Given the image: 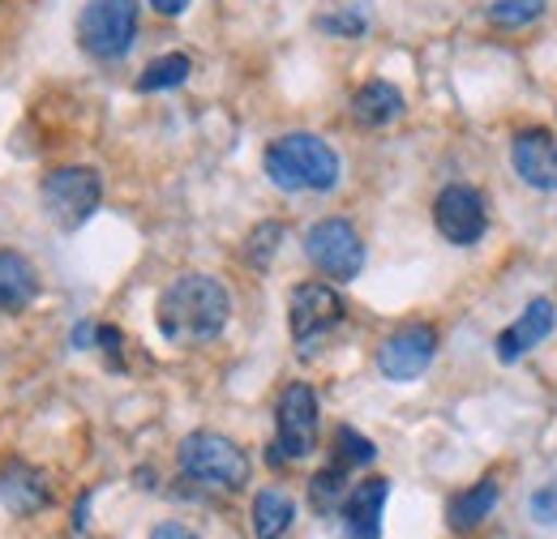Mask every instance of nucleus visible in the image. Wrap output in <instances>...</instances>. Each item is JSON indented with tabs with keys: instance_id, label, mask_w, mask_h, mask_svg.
<instances>
[{
	"instance_id": "15",
	"label": "nucleus",
	"mask_w": 557,
	"mask_h": 539,
	"mask_svg": "<svg viewBox=\"0 0 557 539\" xmlns=\"http://www.w3.org/2000/svg\"><path fill=\"white\" fill-rule=\"evenodd\" d=\"M399 116H404V95H399V86H391L382 77L364 82L351 95V121L364 125V129H382V125H391Z\"/></svg>"
},
{
	"instance_id": "20",
	"label": "nucleus",
	"mask_w": 557,
	"mask_h": 539,
	"mask_svg": "<svg viewBox=\"0 0 557 539\" xmlns=\"http://www.w3.org/2000/svg\"><path fill=\"white\" fill-rule=\"evenodd\" d=\"M344 497H348V467L344 463H331L309 479V505L318 514H339Z\"/></svg>"
},
{
	"instance_id": "14",
	"label": "nucleus",
	"mask_w": 557,
	"mask_h": 539,
	"mask_svg": "<svg viewBox=\"0 0 557 539\" xmlns=\"http://www.w3.org/2000/svg\"><path fill=\"white\" fill-rule=\"evenodd\" d=\"M554 326H557L554 300H532V304L519 313V322L497 335V360H502V364L523 360L532 347H541L545 338L554 335Z\"/></svg>"
},
{
	"instance_id": "4",
	"label": "nucleus",
	"mask_w": 557,
	"mask_h": 539,
	"mask_svg": "<svg viewBox=\"0 0 557 539\" xmlns=\"http://www.w3.org/2000/svg\"><path fill=\"white\" fill-rule=\"evenodd\" d=\"M138 0H86L77 13V43L95 61H121L129 57L138 39Z\"/></svg>"
},
{
	"instance_id": "9",
	"label": "nucleus",
	"mask_w": 557,
	"mask_h": 539,
	"mask_svg": "<svg viewBox=\"0 0 557 539\" xmlns=\"http://www.w3.org/2000/svg\"><path fill=\"white\" fill-rule=\"evenodd\" d=\"M433 227H437L442 240L455 245V249L481 245L488 231V210H485L481 189H472V185H446V189L437 193V202H433Z\"/></svg>"
},
{
	"instance_id": "6",
	"label": "nucleus",
	"mask_w": 557,
	"mask_h": 539,
	"mask_svg": "<svg viewBox=\"0 0 557 539\" xmlns=\"http://www.w3.org/2000/svg\"><path fill=\"white\" fill-rule=\"evenodd\" d=\"M344 296L331 287V283H300L292 287V300H287V326H292V342L296 351L309 360L318 355V347L344 326Z\"/></svg>"
},
{
	"instance_id": "1",
	"label": "nucleus",
	"mask_w": 557,
	"mask_h": 539,
	"mask_svg": "<svg viewBox=\"0 0 557 539\" xmlns=\"http://www.w3.org/2000/svg\"><path fill=\"white\" fill-rule=\"evenodd\" d=\"M232 317V296L214 274H181L163 287L154 304L159 335L176 347H198L223 335Z\"/></svg>"
},
{
	"instance_id": "11",
	"label": "nucleus",
	"mask_w": 557,
	"mask_h": 539,
	"mask_svg": "<svg viewBox=\"0 0 557 539\" xmlns=\"http://www.w3.org/2000/svg\"><path fill=\"white\" fill-rule=\"evenodd\" d=\"M0 505L17 518H35L52 505V488H48V475L39 467H30L26 459H9L0 467Z\"/></svg>"
},
{
	"instance_id": "8",
	"label": "nucleus",
	"mask_w": 557,
	"mask_h": 539,
	"mask_svg": "<svg viewBox=\"0 0 557 539\" xmlns=\"http://www.w3.org/2000/svg\"><path fill=\"white\" fill-rule=\"evenodd\" d=\"M275 450L278 459L296 463V459H309L318 450V394L313 386L305 381H292L275 406Z\"/></svg>"
},
{
	"instance_id": "2",
	"label": "nucleus",
	"mask_w": 557,
	"mask_h": 539,
	"mask_svg": "<svg viewBox=\"0 0 557 539\" xmlns=\"http://www.w3.org/2000/svg\"><path fill=\"white\" fill-rule=\"evenodd\" d=\"M271 185L283 193H331L339 185V154L331 141H322L318 134H283L267 146L262 159Z\"/></svg>"
},
{
	"instance_id": "27",
	"label": "nucleus",
	"mask_w": 557,
	"mask_h": 539,
	"mask_svg": "<svg viewBox=\"0 0 557 539\" xmlns=\"http://www.w3.org/2000/svg\"><path fill=\"white\" fill-rule=\"evenodd\" d=\"M150 539H198V531H189L185 523H159V527L150 531Z\"/></svg>"
},
{
	"instance_id": "24",
	"label": "nucleus",
	"mask_w": 557,
	"mask_h": 539,
	"mask_svg": "<svg viewBox=\"0 0 557 539\" xmlns=\"http://www.w3.org/2000/svg\"><path fill=\"white\" fill-rule=\"evenodd\" d=\"M528 514H532V523H541V527H557V484H545V488L532 492Z\"/></svg>"
},
{
	"instance_id": "17",
	"label": "nucleus",
	"mask_w": 557,
	"mask_h": 539,
	"mask_svg": "<svg viewBox=\"0 0 557 539\" xmlns=\"http://www.w3.org/2000/svg\"><path fill=\"white\" fill-rule=\"evenodd\" d=\"M493 505H497V479H481V484H472L468 492L450 497L446 523H450V531H459V536H463V531H476L488 514H493Z\"/></svg>"
},
{
	"instance_id": "3",
	"label": "nucleus",
	"mask_w": 557,
	"mask_h": 539,
	"mask_svg": "<svg viewBox=\"0 0 557 539\" xmlns=\"http://www.w3.org/2000/svg\"><path fill=\"white\" fill-rule=\"evenodd\" d=\"M176 463H181V475L189 484H202V488H214V492H240L249 484V454L223 437V433H189L176 450Z\"/></svg>"
},
{
	"instance_id": "16",
	"label": "nucleus",
	"mask_w": 557,
	"mask_h": 539,
	"mask_svg": "<svg viewBox=\"0 0 557 539\" xmlns=\"http://www.w3.org/2000/svg\"><path fill=\"white\" fill-rule=\"evenodd\" d=\"M39 296V274L22 253L0 249V313H22Z\"/></svg>"
},
{
	"instance_id": "13",
	"label": "nucleus",
	"mask_w": 557,
	"mask_h": 539,
	"mask_svg": "<svg viewBox=\"0 0 557 539\" xmlns=\"http://www.w3.org/2000/svg\"><path fill=\"white\" fill-rule=\"evenodd\" d=\"M510 163H515V172L523 176V185L545 189V193H554L557 189L554 134H545V129H528V134H519L515 137V146H510Z\"/></svg>"
},
{
	"instance_id": "18",
	"label": "nucleus",
	"mask_w": 557,
	"mask_h": 539,
	"mask_svg": "<svg viewBox=\"0 0 557 539\" xmlns=\"http://www.w3.org/2000/svg\"><path fill=\"white\" fill-rule=\"evenodd\" d=\"M292 518H296V505H292L287 492L262 488V492L253 497V536L258 539H283L287 527H292Z\"/></svg>"
},
{
	"instance_id": "25",
	"label": "nucleus",
	"mask_w": 557,
	"mask_h": 539,
	"mask_svg": "<svg viewBox=\"0 0 557 539\" xmlns=\"http://www.w3.org/2000/svg\"><path fill=\"white\" fill-rule=\"evenodd\" d=\"M318 26L331 30V35H348V39L364 35V17H360V13H335V17H322Z\"/></svg>"
},
{
	"instance_id": "23",
	"label": "nucleus",
	"mask_w": 557,
	"mask_h": 539,
	"mask_svg": "<svg viewBox=\"0 0 557 539\" xmlns=\"http://www.w3.org/2000/svg\"><path fill=\"white\" fill-rule=\"evenodd\" d=\"M545 13V0H493L488 4V22L493 26H528V22H536Z\"/></svg>"
},
{
	"instance_id": "12",
	"label": "nucleus",
	"mask_w": 557,
	"mask_h": 539,
	"mask_svg": "<svg viewBox=\"0 0 557 539\" xmlns=\"http://www.w3.org/2000/svg\"><path fill=\"white\" fill-rule=\"evenodd\" d=\"M386 497H391V479H382V475H373V479L348 488V497H344V505H339L344 539H382V510H386Z\"/></svg>"
},
{
	"instance_id": "29",
	"label": "nucleus",
	"mask_w": 557,
	"mask_h": 539,
	"mask_svg": "<svg viewBox=\"0 0 557 539\" xmlns=\"http://www.w3.org/2000/svg\"><path fill=\"white\" fill-rule=\"evenodd\" d=\"M95 335H99V326H90V322L73 326V347H95Z\"/></svg>"
},
{
	"instance_id": "21",
	"label": "nucleus",
	"mask_w": 557,
	"mask_h": 539,
	"mask_svg": "<svg viewBox=\"0 0 557 539\" xmlns=\"http://www.w3.org/2000/svg\"><path fill=\"white\" fill-rule=\"evenodd\" d=\"M278 240H283V223H258L253 231H249V240H245V258H249V266L253 270H267L271 266V258L278 253Z\"/></svg>"
},
{
	"instance_id": "22",
	"label": "nucleus",
	"mask_w": 557,
	"mask_h": 539,
	"mask_svg": "<svg viewBox=\"0 0 557 539\" xmlns=\"http://www.w3.org/2000/svg\"><path fill=\"white\" fill-rule=\"evenodd\" d=\"M373 459H377V446L369 437H360L351 424H344L335 433V463H344V467H369Z\"/></svg>"
},
{
	"instance_id": "10",
	"label": "nucleus",
	"mask_w": 557,
	"mask_h": 539,
	"mask_svg": "<svg viewBox=\"0 0 557 539\" xmlns=\"http://www.w3.org/2000/svg\"><path fill=\"white\" fill-rule=\"evenodd\" d=\"M437 355V330L433 326H404L377 347V373L386 381H417Z\"/></svg>"
},
{
	"instance_id": "19",
	"label": "nucleus",
	"mask_w": 557,
	"mask_h": 539,
	"mask_svg": "<svg viewBox=\"0 0 557 539\" xmlns=\"http://www.w3.org/2000/svg\"><path fill=\"white\" fill-rule=\"evenodd\" d=\"M189 73H194V61H189L185 52H168V57H159V61H150V65L141 68L138 90L141 95L176 90V86H185V82H189Z\"/></svg>"
},
{
	"instance_id": "7",
	"label": "nucleus",
	"mask_w": 557,
	"mask_h": 539,
	"mask_svg": "<svg viewBox=\"0 0 557 539\" xmlns=\"http://www.w3.org/2000/svg\"><path fill=\"white\" fill-rule=\"evenodd\" d=\"M305 258L335 283H351L364 270V245L348 218H322L305 231Z\"/></svg>"
},
{
	"instance_id": "28",
	"label": "nucleus",
	"mask_w": 557,
	"mask_h": 539,
	"mask_svg": "<svg viewBox=\"0 0 557 539\" xmlns=\"http://www.w3.org/2000/svg\"><path fill=\"white\" fill-rule=\"evenodd\" d=\"M154 13H163V17H181L185 9H189V0H146Z\"/></svg>"
},
{
	"instance_id": "5",
	"label": "nucleus",
	"mask_w": 557,
	"mask_h": 539,
	"mask_svg": "<svg viewBox=\"0 0 557 539\" xmlns=\"http://www.w3.org/2000/svg\"><path fill=\"white\" fill-rule=\"evenodd\" d=\"M99 202H103V176L95 167H57L39 185V205L61 231L86 227Z\"/></svg>"
},
{
	"instance_id": "26",
	"label": "nucleus",
	"mask_w": 557,
	"mask_h": 539,
	"mask_svg": "<svg viewBox=\"0 0 557 539\" xmlns=\"http://www.w3.org/2000/svg\"><path fill=\"white\" fill-rule=\"evenodd\" d=\"M95 342L108 351V360H121V330H116V326H99Z\"/></svg>"
}]
</instances>
